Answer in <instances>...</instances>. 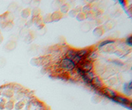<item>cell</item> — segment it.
I'll return each instance as SVG.
<instances>
[{"instance_id": "6da1fadb", "label": "cell", "mask_w": 132, "mask_h": 110, "mask_svg": "<svg viewBox=\"0 0 132 110\" xmlns=\"http://www.w3.org/2000/svg\"><path fill=\"white\" fill-rule=\"evenodd\" d=\"M60 65L63 69L71 71L75 68L76 64L71 59L66 57V58L63 59L62 60L61 63H60Z\"/></svg>"}, {"instance_id": "7a4b0ae2", "label": "cell", "mask_w": 132, "mask_h": 110, "mask_svg": "<svg viewBox=\"0 0 132 110\" xmlns=\"http://www.w3.org/2000/svg\"><path fill=\"white\" fill-rule=\"evenodd\" d=\"M79 68L84 71H91L92 68V63L89 61H84L80 63Z\"/></svg>"}, {"instance_id": "3957f363", "label": "cell", "mask_w": 132, "mask_h": 110, "mask_svg": "<svg viewBox=\"0 0 132 110\" xmlns=\"http://www.w3.org/2000/svg\"><path fill=\"white\" fill-rule=\"evenodd\" d=\"M112 100L115 102L116 103H118V104H121V105H123L124 106H126V105H128L130 103L129 99H127V98L121 96H116L115 98L112 99Z\"/></svg>"}, {"instance_id": "277c9868", "label": "cell", "mask_w": 132, "mask_h": 110, "mask_svg": "<svg viewBox=\"0 0 132 110\" xmlns=\"http://www.w3.org/2000/svg\"><path fill=\"white\" fill-rule=\"evenodd\" d=\"M131 81H130L129 83H126L124 85V92L128 96H130L131 94Z\"/></svg>"}, {"instance_id": "5b68a950", "label": "cell", "mask_w": 132, "mask_h": 110, "mask_svg": "<svg viewBox=\"0 0 132 110\" xmlns=\"http://www.w3.org/2000/svg\"><path fill=\"white\" fill-rule=\"evenodd\" d=\"M105 95H106V96H107L108 98H110V99H113V98H114L116 96V94L115 92H114L112 90H110V89L109 88L105 89Z\"/></svg>"}, {"instance_id": "8992f818", "label": "cell", "mask_w": 132, "mask_h": 110, "mask_svg": "<svg viewBox=\"0 0 132 110\" xmlns=\"http://www.w3.org/2000/svg\"><path fill=\"white\" fill-rule=\"evenodd\" d=\"M114 40H105V41L102 42L100 43V44H99L98 47H103V46H106V45H108V44H114Z\"/></svg>"}, {"instance_id": "52a82bcc", "label": "cell", "mask_w": 132, "mask_h": 110, "mask_svg": "<svg viewBox=\"0 0 132 110\" xmlns=\"http://www.w3.org/2000/svg\"><path fill=\"white\" fill-rule=\"evenodd\" d=\"M131 36H129L128 38H127L126 39V44L129 46H132V43H131Z\"/></svg>"}]
</instances>
